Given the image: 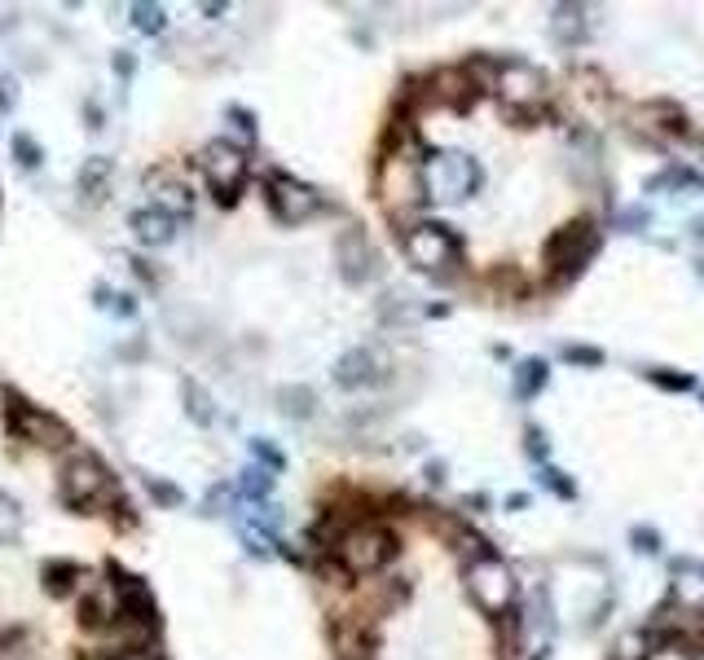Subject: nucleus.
Segmentation results:
<instances>
[{
    "label": "nucleus",
    "instance_id": "obj_1",
    "mask_svg": "<svg viewBox=\"0 0 704 660\" xmlns=\"http://www.w3.org/2000/svg\"><path fill=\"white\" fill-rule=\"evenodd\" d=\"M418 176H423V194L440 198V203H462V198L476 194L480 185V168L471 154L462 150H440L427 163H418Z\"/></svg>",
    "mask_w": 704,
    "mask_h": 660
},
{
    "label": "nucleus",
    "instance_id": "obj_2",
    "mask_svg": "<svg viewBox=\"0 0 704 660\" xmlns=\"http://www.w3.org/2000/svg\"><path fill=\"white\" fill-rule=\"evenodd\" d=\"M58 489H62V502L66 506H102L106 498H115V480L110 471L97 462L93 454H75L62 462L58 471Z\"/></svg>",
    "mask_w": 704,
    "mask_h": 660
},
{
    "label": "nucleus",
    "instance_id": "obj_3",
    "mask_svg": "<svg viewBox=\"0 0 704 660\" xmlns=\"http://www.w3.org/2000/svg\"><path fill=\"white\" fill-rule=\"evenodd\" d=\"M594 251H599V229H594V220H572V225H564L546 242V264H550V273H555V282H572L594 260Z\"/></svg>",
    "mask_w": 704,
    "mask_h": 660
},
{
    "label": "nucleus",
    "instance_id": "obj_4",
    "mask_svg": "<svg viewBox=\"0 0 704 660\" xmlns=\"http://www.w3.org/2000/svg\"><path fill=\"white\" fill-rule=\"evenodd\" d=\"M467 590L489 616H511L515 608V577L498 555H480L467 564Z\"/></svg>",
    "mask_w": 704,
    "mask_h": 660
},
{
    "label": "nucleus",
    "instance_id": "obj_5",
    "mask_svg": "<svg viewBox=\"0 0 704 660\" xmlns=\"http://www.w3.org/2000/svg\"><path fill=\"white\" fill-rule=\"evenodd\" d=\"M198 168H203L207 185L216 190L220 203H229V198H238L242 181H247V154L234 141H207L203 154H198Z\"/></svg>",
    "mask_w": 704,
    "mask_h": 660
},
{
    "label": "nucleus",
    "instance_id": "obj_6",
    "mask_svg": "<svg viewBox=\"0 0 704 660\" xmlns=\"http://www.w3.org/2000/svg\"><path fill=\"white\" fill-rule=\"evenodd\" d=\"M392 555H396V537L383 524L348 528L344 542H339V559H344L348 572H379Z\"/></svg>",
    "mask_w": 704,
    "mask_h": 660
},
{
    "label": "nucleus",
    "instance_id": "obj_7",
    "mask_svg": "<svg viewBox=\"0 0 704 660\" xmlns=\"http://www.w3.org/2000/svg\"><path fill=\"white\" fill-rule=\"evenodd\" d=\"M405 256H410V264H418V269L440 273L458 260V238L449 234V225L423 220V225H414L410 234H405Z\"/></svg>",
    "mask_w": 704,
    "mask_h": 660
},
{
    "label": "nucleus",
    "instance_id": "obj_8",
    "mask_svg": "<svg viewBox=\"0 0 704 660\" xmlns=\"http://www.w3.org/2000/svg\"><path fill=\"white\" fill-rule=\"evenodd\" d=\"M493 93L511 110H537L546 102V75L528 62H502L493 71Z\"/></svg>",
    "mask_w": 704,
    "mask_h": 660
},
{
    "label": "nucleus",
    "instance_id": "obj_9",
    "mask_svg": "<svg viewBox=\"0 0 704 660\" xmlns=\"http://www.w3.org/2000/svg\"><path fill=\"white\" fill-rule=\"evenodd\" d=\"M264 194H269V207H273V216H278L282 225H300V220L322 212V198H317L313 185L295 181V176H286V172L273 176Z\"/></svg>",
    "mask_w": 704,
    "mask_h": 660
},
{
    "label": "nucleus",
    "instance_id": "obj_10",
    "mask_svg": "<svg viewBox=\"0 0 704 660\" xmlns=\"http://www.w3.org/2000/svg\"><path fill=\"white\" fill-rule=\"evenodd\" d=\"M335 260H339V273H344V282L361 286L374 273V264H379V256H374V247L366 242V234L361 229H344L335 242Z\"/></svg>",
    "mask_w": 704,
    "mask_h": 660
},
{
    "label": "nucleus",
    "instance_id": "obj_11",
    "mask_svg": "<svg viewBox=\"0 0 704 660\" xmlns=\"http://www.w3.org/2000/svg\"><path fill=\"white\" fill-rule=\"evenodd\" d=\"M9 427H14L22 440H36V445H62V440H66V427L58 423V418L36 410V405H27V401H14V410H9Z\"/></svg>",
    "mask_w": 704,
    "mask_h": 660
},
{
    "label": "nucleus",
    "instance_id": "obj_12",
    "mask_svg": "<svg viewBox=\"0 0 704 660\" xmlns=\"http://www.w3.org/2000/svg\"><path fill=\"white\" fill-rule=\"evenodd\" d=\"M634 115H643V119H656V124H647V128H638V132H647V137H656V141H682L687 137V115L674 106V102H647V106H638Z\"/></svg>",
    "mask_w": 704,
    "mask_h": 660
},
{
    "label": "nucleus",
    "instance_id": "obj_13",
    "mask_svg": "<svg viewBox=\"0 0 704 660\" xmlns=\"http://www.w3.org/2000/svg\"><path fill=\"white\" fill-rule=\"evenodd\" d=\"M119 616H124V599H119V586H110V581H97L93 594L84 599V625H93V630H110Z\"/></svg>",
    "mask_w": 704,
    "mask_h": 660
},
{
    "label": "nucleus",
    "instance_id": "obj_14",
    "mask_svg": "<svg viewBox=\"0 0 704 660\" xmlns=\"http://www.w3.org/2000/svg\"><path fill=\"white\" fill-rule=\"evenodd\" d=\"M132 238L141 242V247H163V242H172L176 234V220L168 212H159V207H141V212H132Z\"/></svg>",
    "mask_w": 704,
    "mask_h": 660
},
{
    "label": "nucleus",
    "instance_id": "obj_15",
    "mask_svg": "<svg viewBox=\"0 0 704 660\" xmlns=\"http://www.w3.org/2000/svg\"><path fill=\"white\" fill-rule=\"evenodd\" d=\"M374 374H379V357H374L370 348H352L344 357L335 361V383L339 388H366L374 383Z\"/></svg>",
    "mask_w": 704,
    "mask_h": 660
},
{
    "label": "nucleus",
    "instance_id": "obj_16",
    "mask_svg": "<svg viewBox=\"0 0 704 660\" xmlns=\"http://www.w3.org/2000/svg\"><path fill=\"white\" fill-rule=\"evenodd\" d=\"M150 185H154V207H159V212H168L172 220L194 212V194L185 190L181 181H172V176H154Z\"/></svg>",
    "mask_w": 704,
    "mask_h": 660
},
{
    "label": "nucleus",
    "instance_id": "obj_17",
    "mask_svg": "<svg viewBox=\"0 0 704 660\" xmlns=\"http://www.w3.org/2000/svg\"><path fill=\"white\" fill-rule=\"evenodd\" d=\"M273 401H278V410L286 418H295V423L317 414V396H313V388H304V383H286V388L273 392Z\"/></svg>",
    "mask_w": 704,
    "mask_h": 660
},
{
    "label": "nucleus",
    "instance_id": "obj_18",
    "mask_svg": "<svg viewBox=\"0 0 704 660\" xmlns=\"http://www.w3.org/2000/svg\"><path fill=\"white\" fill-rule=\"evenodd\" d=\"M555 36L564 44H577L586 36V9L581 5H559L555 9Z\"/></svg>",
    "mask_w": 704,
    "mask_h": 660
},
{
    "label": "nucleus",
    "instance_id": "obj_19",
    "mask_svg": "<svg viewBox=\"0 0 704 660\" xmlns=\"http://www.w3.org/2000/svg\"><path fill=\"white\" fill-rule=\"evenodd\" d=\"M546 383V361H520V370H515V396H537Z\"/></svg>",
    "mask_w": 704,
    "mask_h": 660
},
{
    "label": "nucleus",
    "instance_id": "obj_20",
    "mask_svg": "<svg viewBox=\"0 0 704 660\" xmlns=\"http://www.w3.org/2000/svg\"><path fill=\"white\" fill-rule=\"evenodd\" d=\"M185 405H190V418H194V423H212V418H216V410H212V396H207L203 388H194V383H185Z\"/></svg>",
    "mask_w": 704,
    "mask_h": 660
},
{
    "label": "nucleus",
    "instance_id": "obj_21",
    "mask_svg": "<svg viewBox=\"0 0 704 660\" xmlns=\"http://www.w3.org/2000/svg\"><path fill=\"white\" fill-rule=\"evenodd\" d=\"M106 176H110V159H88V163H84V172H80L84 194H102Z\"/></svg>",
    "mask_w": 704,
    "mask_h": 660
},
{
    "label": "nucleus",
    "instance_id": "obj_22",
    "mask_svg": "<svg viewBox=\"0 0 704 660\" xmlns=\"http://www.w3.org/2000/svg\"><path fill=\"white\" fill-rule=\"evenodd\" d=\"M132 27L146 31V36H159V31H163V9L159 5H132Z\"/></svg>",
    "mask_w": 704,
    "mask_h": 660
},
{
    "label": "nucleus",
    "instance_id": "obj_23",
    "mask_svg": "<svg viewBox=\"0 0 704 660\" xmlns=\"http://www.w3.org/2000/svg\"><path fill=\"white\" fill-rule=\"evenodd\" d=\"M18 524H22V511L14 506V498H5V493H0V542H14Z\"/></svg>",
    "mask_w": 704,
    "mask_h": 660
},
{
    "label": "nucleus",
    "instance_id": "obj_24",
    "mask_svg": "<svg viewBox=\"0 0 704 660\" xmlns=\"http://www.w3.org/2000/svg\"><path fill=\"white\" fill-rule=\"evenodd\" d=\"M652 656V638L647 634H625L621 647H616V660H647Z\"/></svg>",
    "mask_w": 704,
    "mask_h": 660
},
{
    "label": "nucleus",
    "instance_id": "obj_25",
    "mask_svg": "<svg viewBox=\"0 0 704 660\" xmlns=\"http://www.w3.org/2000/svg\"><path fill=\"white\" fill-rule=\"evenodd\" d=\"M44 586H49V594H66L71 590V577H75V564H49L44 568Z\"/></svg>",
    "mask_w": 704,
    "mask_h": 660
},
{
    "label": "nucleus",
    "instance_id": "obj_26",
    "mask_svg": "<svg viewBox=\"0 0 704 660\" xmlns=\"http://www.w3.org/2000/svg\"><path fill=\"white\" fill-rule=\"evenodd\" d=\"M273 489V476H264V471H242V493H247V498H264V493Z\"/></svg>",
    "mask_w": 704,
    "mask_h": 660
},
{
    "label": "nucleus",
    "instance_id": "obj_27",
    "mask_svg": "<svg viewBox=\"0 0 704 660\" xmlns=\"http://www.w3.org/2000/svg\"><path fill=\"white\" fill-rule=\"evenodd\" d=\"M14 154H18L22 168H40V146L27 137V132H18V137H14Z\"/></svg>",
    "mask_w": 704,
    "mask_h": 660
},
{
    "label": "nucleus",
    "instance_id": "obj_28",
    "mask_svg": "<svg viewBox=\"0 0 704 660\" xmlns=\"http://www.w3.org/2000/svg\"><path fill=\"white\" fill-rule=\"evenodd\" d=\"M564 361H577V366H603V352H599V348L568 344V348H564Z\"/></svg>",
    "mask_w": 704,
    "mask_h": 660
},
{
    "label": "nucleus",
    "instance_id": "obj_29",
    "mask_svg": "<svg viewBox=\"0 0 704 660\" xmlns=\"http://www.w3.org/2000/svg\"><path fill=\"white\" fill-rule=\"evenodd\" d=\"M150 493L159 502H168V506H181V489H176V484H159V480H150Z\"/></svg>",
    "mask_w": 704,
    "mask_h": 660
},
{
    "label": "nucleus",
    "instance_id": "obj_30",
    "mask_svg": "<svg viewBox=\"0 0 704 660\" xmlns=\"http://www.w3.org/2000/svg\"><path fill=\"white\" fill-rule=\"evenodd\" d=\"M652 383H660V388H674V392H687L691 388V379H687V374H652Z\"/></svg>",
    "mask_w": 704,
    "mask_h": 660
},
{
    "label": "nucleus",
    "instance_id": "obj_31",
    "mask_svg": "<svg viewBox=\"0 0 704 660\" xmlns=\"http://www.w3.org/2000/svg\"><path fill=\"white\" fill-rule=\"evenodd\" d=\"M630 537H634V542H638V550H656V542H660V537L652 533V528H634Z\"/></svg>",
    "mask_w": 704,
    "mask_h": 660
},
{
    "label": "nucleus",
    "instance_id": "obj_32",
    "mask_svg": "<svg viewBox=\"0 0 704 660\" xmlns=\"http://www.w3.org/2000/svg\"><path fill=\"white\" fill-rule=\"evenodd\" d=\"M528 454H533V458H546V440H542V432H537V427L528 432Z\"/></svg>",
    "mask_w": 704,
    "mask_h": 660
},
{
    "label": "nucleus",
    "instance_id": "obj_33",
    "mask_svg": "<svg viewBox=\"0 0 704 660\" xmlns=\"http://www.w3.org/2000/svg\"><path fill=\"white\" fill-rule=\"evenodd\" d=\"M546 484H550L555 493H564V498H572V484H568V480H559V471H546Z\"/></svg>",
    "mask_w": 704,
    "mask_h": 660
},
{
    "label": "nucleus",
    "instance_id": "obj_34",
    "mask_svg": "<svg viewBox=\"0 0 704 660\" xmlns=\"http://www.w3.org/2000/svg\"><path fill=\"white\" fill-rule=\"evenodd\" d=\"M256 454H260L264 462H273V467H282V454H278V449H269L264 440H256Z\"/></svg>",
    "mask_w": 704,
    "mask_h": 660
},
{
    "label": "nucleus",
    "instance_id": "obj_35",
    "mask_svg": "<svg viewBox=\"0 0 704 660\" xmlns=\"http://www.w3.org/2000/svg\"><path fill=\"white\" fill-rule=\"evenodd\" d=\"M115 71H119V75H132V71H137V62H132V58H124V53H119V58H115Z\"/></svg>",
    "mask_w": 704,
    "mask_h": 660
},
{
    "label": "nucleus",
    "instance_id": "obj_36",
    "mask_svg": "<svg viewBox=\"0 0 704 660\" xmlns=\"http://www.w3.org/2000/svg\"><path fill=\"white\" fill-rule=\"evenodd\" d=\"M102 660H128V656H102Z\"/></svg>",
    "mask_w": 704,
    "mask_h": 660
},
{
    "label": "nucleus",
    "instance_id": "obj_37",
    "mask_svg": "<svg viewBox=\"0 0 704 660\" xmlns=\"http://www.w3.org/2000/svg\"><path fill=\"white\" fill-rule=\"evenodd\" d=\"M700 273H704V264H700Z\"/></svg>",
    "mask_w": 704,
    "mask_h": 660
}]
</instances>
